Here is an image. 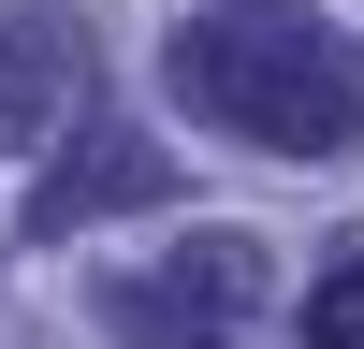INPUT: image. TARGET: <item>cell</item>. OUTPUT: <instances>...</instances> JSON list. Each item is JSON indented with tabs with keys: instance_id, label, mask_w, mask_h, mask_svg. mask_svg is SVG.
Masks as SVG:
<instances>
[{
	"instance_id": "7a4b0ae2",
	"label": "cell",
	"mask_w": 364,
	"mask_h": 349,
	"mask_svg": "<svg viewBox=\"0 0 364 349\" xmlns=\"http://www.w3.org/2000/svg\"><path fill=\"white\" fill-rule=\"evenodd\" d=\"M248 306H262V248L248 233H190L161 277H102V335L117 349H233Z\"/></svg>"
},
{
	"instance_id": "6da1fadb",
	"label": "cell",
	"mask_w": 364,
	"mask_h": 349,
	"mask_svg": "<svg viewBox=\"0 0 364 349\" xmlns=\"http://www.w3.org/2000/svg\"><path fill=\"white\" fill-rule=\"evenodd\" d=\"M175 102L204 116V131L262 145V160H336L364 131V58L336 15H306V0H204L190 29L161 44Z\"/></svg>"
},
{
	"instance_id": "5b68a950",
	"label": "cell",
	"mask_w": 364,
	"mask_h": 349,
	"mask_svg": "<svg viewBox=\"0 0 364 349\" xmlns=\"http://www.w3.org/2000/svg\"><path fill=\"white\" fill-rule=\"evenodd\" d=\"M306 349H364V248H350L336 277L306 291Z\"/></svg>"
},
{
	"instance_id": "3957f363",
	"label": "cell",
	"mask_w": 364,
	"mask_h": 349,
	"mask_svg": "<svg viewBox=\"0 0 364 349\" xmlns=\"http://www.w3.org/2000/svg\"><path fill=\"white\" fill-rule=\"evenodd\" d=\"M161 189H175V160L132 116H73L58 174H29V233H87V218H117V204H161Z\"/></svg>"
},
{
	"instance_id": "277c9868",
	"label": "cell",
	"mask_w": 364,
	"mask_h": 349,
	"mask_svg": "<svg viewBox=\"0 0 364 349\" xmlns=\"http://www.w3.org/2000/svg\"><path fill=\"white\" fill-rule=\"evenodd\" d=\"M73 87H87V44H73V15H44V0H15L0 15V160H29V145L73 116Z\"/></svg>"
}]
</instances>
